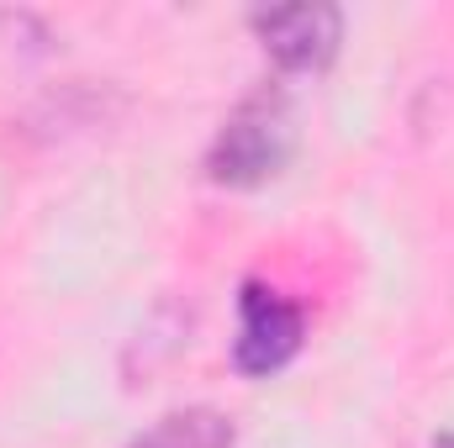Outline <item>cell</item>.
Returning a JSON list of instances; mask_svg holds the SVG:
<instances>
[{
  "label": "cell",
  "mask_w": 454,
  "mask_h": 448,
  "mask_svg": "<svg viewBox=\"0 0 454 448\" xmlns=\"http://www.w3.org/2000/svg\"><path fill=\"white\" fill-rule=\"evenodd\" d=\"M264 48L286 69H323L339 48V11L333 5H280L254 16Z\"/></svg>",
  "instance_id": "obj_3"
},
{
  "label": "cell",
  "mask_w": 454,
  "mask_h": 448,
  "mask_svg": "<svg viewBox=\"0 0 454 448\" xmlns=\"http://www.w3.org/2000/svg\"><path fill=\"white\" fill-rule=\"evenodd\" d=\"M132 448H232V428L217 412L191 406V412H169L164 422H153Z\"/></svg>",
  "instance_id": "obj_4"
},
{
  "label": "cell",
  "mask_w": 454,
  "mask_h": 448,
  "mask_svg": "<svg viewBox=\"0 0 454 448\" xmlns=\"http://www.w3.org/2000/svg\"><path fill=\"white\" fill-rule=\"evenodd\" d=\"M439 448H454V438H444V444H439Z\"/></svg>",
  "instance_id": "obj_6"
},
{
  "label": "cell",
  "mask_w": 454,
  "mask_h": 448,
  "mask_svg": "<svg viewBox=\"0 0 454 448\" xmlns=\"http://www.w3.org/2000/svg\"><path fill=\"white\" fill-rule=\"evenodd\" d=\"M27 27H32L27 16H5V11H0V42H16V37H21Z\"/></svg>",
  "instance_id": "obj_5"
},
{
  "label": "cell",
  "mask_w": 454,
  "mask_h": 448,
  "mask_svg": "<svg viewBox=\"0 0 454 448\" xmlns=\"http://www.w3.org/2000/svg\"><path fill=\"white\" fill-rule=\"evenodd\" d=\"M296 343H301V312L286 296H275L264 285H248L243 290V328H238V348H232L238 369L270 375L296 353Z\"/></svg>",
  "instance_id": "obj_2"
},
{
  "label": "cell",
  "mask_w": 454,
  "mask_h": 448,
  "mask_svg": "<svg viewBox=\"0 0 454 448\" xmlns=\"http://www.w3.org/2000/svg\"><path fill=\"white\" fill-rule=\"evenodd\" d=\"M291 153V116L280 101H248L232 116L212 148V174L227 185H259L270 180Z\"/></svg>",
  "instance_id": "obj_1"
}]
</instances>
